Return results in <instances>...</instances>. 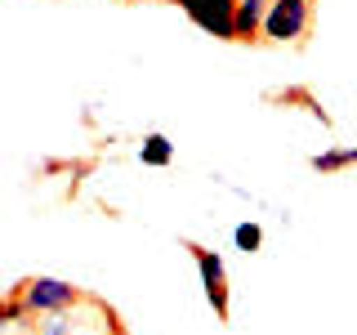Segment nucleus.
Returning <instances> with one entry per match:
<instances>
[{"mask_svg": "<svg viewBox=\"0 0 357 335\" xmlns=\"http://www.w3.org/2000/svg\"><path fill=\"white\" fill-rule=\"evenodd\" d=\"M308 27H312V5H308V0H268L259 40L295 45V40L308 36Z\"/></svg>", "mask_w": 357, "mask_h": 335, "instance_id": "nucleus-1", "label": "nucleus"}, {"mask_svg": "<svg viewBox=\"0 0 357 335\" xmlns=\"http://www.w3.org/2000/svg\"><path fill=\"white\" fill-rule=\"evenodd\" d=\"M18 290V299L27 304L31 318H40V313H63V308H81L85 304V295H81V286H72V282H63V277H27Z\"/></svg>", "mask_w": 357, "mask_h": 335, "instance_id": "nucleus-2", "label": "nucleus"}, {"mask_svg": "<svg viewBox=\"0 0 357 335\" xmlns=\"http://www.w3.org/2000/svg\"><path fill=\"white\" fill-rule=\"evenodd\" d=\"M188 251H192V260H197L201 290H206L215 318L228 322V318H232V290H228V264H223V255L210 251V246H197V241H188Z\"/></svg>", "mask_w": 357, "mask_h": 335, "instance_id": "nucleus-3", "label": "nucleus"}, {"mask_svg": "<svg viewBox=\"0 0 357 335\" xmlns=\"http://www.w3.org/2000/svg\"><path fill=\"white\" fill-rule=\"evenodd\" d=\"M174 5L183 9L206 36L232 40V5H237V0H174Z\"/></svg>", "mask_w": 357, "mask_h": 335, "instance_id": "nucleus-4", "label": "nucleus"}, {"mask_svg": "<svg viewBox=\"0 0 357 335\" xmlns=\"http://www.w3.org/2000/svg\"><path fill=\"white\" fill-rule=\"evenodd\" d=\"M268 0H237L232 5V40H259Z\"/></svg>", "mask_w": 357, "mask_h": 335, "instance_id": "nucleus-5", "label": "nucleus"}, {"mask_svg": "<svg viewBox=\"0 0 357 335\" xmlns=\"http://www.w3.org/2000/svg\"><path fill=\"white\" fill-rule=\"evenodd\" d=\"M139 161H143V165H152V170H165V165L174 161V143L165 139L161 130L143 134V143H139Z\"/></svg>", "mask_w": 357, "mask_h": 335, "instance_id": "nucleus-6", "label": "nucleus"}, {"mask_svg": "<svg viewBox=\"0 0 357 335\" xmlns=\"http://www.w3.org/2000/svg\"><path fill=\"white\" fill-rule=\"evenodd\" d=\"M36 335H81L85 322L76 318V308H63V313H40V322H31Z\"/></svg>", "mask_w": 357, "mask_h": 335, "instance_id": "nucleus-7", "label": "nucleus"}, {"mask_svg": "<svg viewBox=\"0 0 357 335\" xmlns=\"http://www.w3.org/2000/svg\"><path fill=\"white\" fill-rule=\"evenodd\" d=\"M312 170L317 174H335V170H349V165H357V143H344V148H326L312 156Z\"/></svg>", "mask_w": 357, "mask_h": 335, "instance_id": "nucleus-8", "label": "nucleus"}, {"mask_svg": "<svg viewBox=\"0 0 357 335\" xmlns=\"http://www.w3.org/2000/svg\"><path fill=\"white\" fill-rule=\"evenodd\" d=\"M232 246H237L241 255H259V251H264V223L241 219L237 228H232Z\"/></svg>", "mask_w": 357, "mask_h": 335, "instance_id": "nucleus-9", "label": "nucleus"}, {"mask_svg": "<svg viewBox=\"0 0 357 335\" xmlns=\"http://www.w3.org/2000/svg\"><path fill=\"white\" fill-rule=\"evenodd\" d=\"M107 331H112V335H126V331H121V327H116V322H112V327H107Z\"/></svg>", "mask_w": 357, "mask_h": 335, "instance_id": "nucleus-10", "label": "nucleus"}]
</instances>
